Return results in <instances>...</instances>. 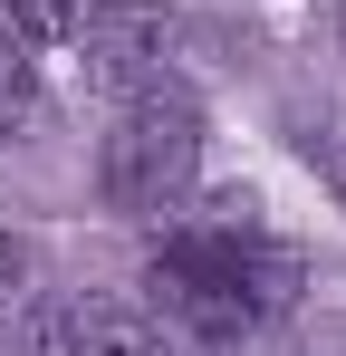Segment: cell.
<instances>
[{
	"label": "cell",
	"instance_id": "2",
	"mask_svg": "<svg viewBox=\"0 0 346 356\" xmlns=\"http://www.w3.org/2000/svg\"><path fill=\"white\" fill-rule=\"evenodd\" d=\"M192 174H202V116H192V97H173V87H135L106 125V154H97V193H106V212L125 222H164L192 202Z\"/></svg>",
	"mask_w": 346,
	"mask_h": 356
},
{
	"label": "cell",
	"instance_id": "3",
	"mask_svg": "<svg viewBox=\"0 0 346 356\" xmlns=\"http://www.w3.org/2000/svg\"><path fill=\"white\" fill-rule=\"evenodd\" d=\"M164 49H173L164 0H97V10H87V77L115 87V97L164 87Z\"/></svg>",
	"mask_w": 346,
	"mask_h": 356
},
{
	"label": "cell",
	"instance_id": "6",
	"mask_svg": "<svg viewBox=\"0 0 346 356\" xmlns=\"http://www.w3.org/2000/svg\"><path fill=\"white\" fill-rule=\"evenodd\" d=\"M10 356H77V308H19V347Z\"/></svg>",
	"mask_w": 346,
	"mask_h": 356
},
{
	"label": "cell",
	"instance_id": "7",
	"mask_svg": "<svg viewBox=\"0 0 346 356\" xmlns=\"http://www.w3.org/2000/svg\"><path fill=\"white\" fill-rule=\"evenodd\" d=\"M308 154H318V174H327V193L346 202V135H308Z\"/></svg>",
	"mask_w": 346,
	"mask_h": 356
},
{
	"label": "cell",
	"instance_id": "8",
	"mask_svg": "<svg viewBox=\"0 0 346 356\" xmlns=\"http://www.w3.org/2000/svg\"><path fill=\"white\" fill-rule=\"evenodd\" d=\"M19 298V250H10V232H0V308Z\"/></svg>",
	"mask_w": 346,
	"mask_h": 356
},
{
	"label": "cell",
	"instance_id": "1",
	"mask_svg": "<svg viewBox=\"0 0 346 356\" xmlns=\"http://www.w3.org/2000/svg\"><path fill=\"white\" fill-rule=\"evenodd\" d=\"M154 298L192 347H250L298 298V250L260 222H192L154 250Z\"/></svg>",
	"mask_w": 346,
	"mask_h": 356
},
{
	"label": "cell",
	"instance_id": "4",
	"mask_svg": "<svg viewBox=\"0 0 346 356\" xmlns=\"http://www.w3.org/2000/svg\"><path fill=\"white\" fill-rule=\"evenodd\" d=\"M77 356H183V347L135 308H77Z\"/></svg>",
	"mask_w": 346,
	"mask_h": 356
},
{
	"label": "cell",
	"instance_id": "5",
	"mask_svg": "<svg viewBox=\"0 0 346 356\" xmlns=\"http://www.w3.org/2000/svg\"><path fill=\"white\" fill-rule=\"evenodd\" d=\"M0 19H10L29 49H67V39H77V0H0Z\"/></svg>",
	"mask_w": 346,
	"mask_h": 356
}]
</instances>
